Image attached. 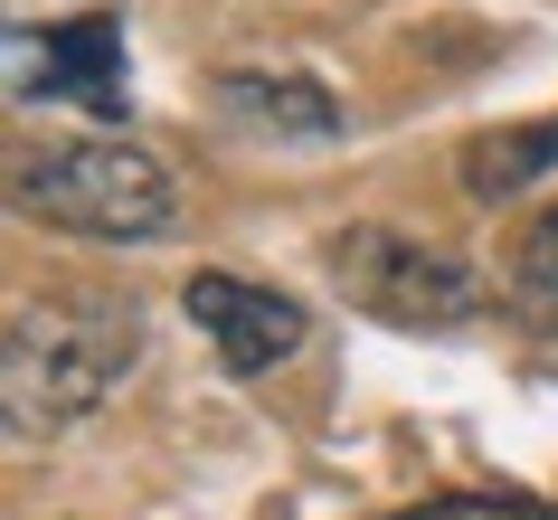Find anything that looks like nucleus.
<instances>
[{"instance_id": "20e7f679", "label": "nucleus", "mask_w": 558, "mask_h": 520, "mask_svg": "<svg viewBox=\"0 0 558 520\" xmlns=\"http://www.w3.org/2000/svg\"><path fill=\"white\" fill-rule=\"evenodd\" d=\"M10 95L20 105H86L123 123L133 114V66H123V20L114 10H76V20H20L10 29Z\"/></svg>"}, {"instance_id": "423d86ee", "label": "nucleus", "mask_w": 558, "mask_h": 520, "mask_svg": "<svg viewBox=\"0 0 558 520\" xmlns=\"http://www.w3.org/2000/svg\"><path fill=\"white\" fill-rule=\"evenodd\" d=\"M218 105H228L236 123H265V133H303V143L341 133V105H331L313 76H265V66H236V76H218Z\"/></svg>"}, {"instance_id": "f257e3e1", "label": "nucleus", "mask_w": 558, "mask_h": 520, "mask_svg": "<svg viewBox=\"0 0 558 520\" xmlns=\"http://www.w3.org/2000/svg\"><path fill=\"white\" fill-rule=\"evenodd\" d=\"M143 360V313L114 293H48L20 303L0 331V388H10V435H66L76 416L114 398V378Z\"/></svg>"}, {"instance_id": "0eeeda50", "label": "nucleus", "mask_w": 558, "mask_h": 520, "mask_svg": "<svg viewBox=\"0 0 558 520\" xmlns=\"http://www.w3.org/2000/svg\"><path fill=\"white\" fill-rule=\"evenodd\" d=\"M558 171V114L549 123H501V133H473L464 143V190L473 199H521L530 180Z\"/></svg>"}, {"instance_id": "6e6552de", "label": "nucleus", "mask_w": 558, "mask_h": 520, "mask_svg": "<svg viewBox=\"0 0 558 520\" xmlns=\"http://www.w3.org/2000/svg\"><path fill=\"white\" fill-rule=\"evenodd\" d=\"M511 303H521L539 331H558V208L521 237V265H511Z\"/></svg>"}, {"instance_id": "39448f33", "label": "nucleus", "mask_w": 558, "mask_h": 520, "mask_svg": "<svg viewBox=\"0 0 558 520\" xmlns=\"http://www.w3.org/2000/svg\"><path fill=\"white\" fill-rule=\"evenodd\" d=\"M190 322L208 331V350L228 360L236 378H265V370H284L303 350V303L294 293H275V285H246V275H190Z\"/></svg>"}, {"instance_id": "1a4fd4ad", "label": "nucleus", "mask_w": 558, "mask_h": 520, "mask_svg": "<svg viewBox=\"0 0 558 520\" xmlns=\"http://www.w3.org/2000/svg\"><path fill=\"white\" fill-rule=\"evenodd\" d=\"M388 520H558V501H530V492H436V501H408Z\"/></svg>"}, {"instance_id": "f03ea898", "label": "nucleus", "mask_w": 558, "mask_h": 520, "mask_svg": "<svg viewBox=\"0 0 558 520\" xmlns=\"http://www.w3.org/2000/svg\"><path fill=\"white\" fill-rule=\"evenodd\" d=\"M10 190H20L29 218H48L66 237H105V246H133V237L171 228V171L143 143H123V133H86V143L29 152Z\"/></svg>"}, {"instance_id": "7ed1b4c3", "label": "nucleus", "mask_w": 558, "mask_h": 520, "mask_svg": "<svg viewBox=\"0 0 558 520\" xmlns=\"http://www.w3.org/2000/svg\"><path fill=\"white\" fill-rule=\"evenodd\" d=\"M323 265L341 285V303L388 322V331H464L483 313V275L464 256H445V246L398 237V228H341L323 246Z\"/></svg>"}]
</instances>
